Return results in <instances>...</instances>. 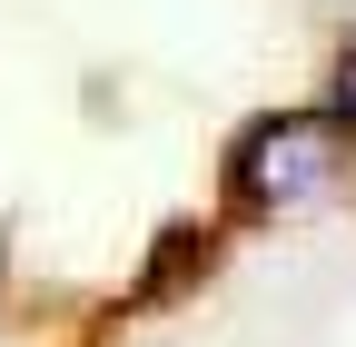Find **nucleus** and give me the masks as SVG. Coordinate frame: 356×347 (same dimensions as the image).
<instances>
[{"instance_id": "1", "label": "nucleus", "mask_w": 356, "mask_h": 347, "mask_svg": "<svg viewBox=\"0 0 356 347\" xmlns=\"http://www.w3.org/2000/svg\"><path fill=\"white\" fill-rule=\"evenodd\" d=\"M346 179V139L327 109H267L228 149V199L238 208H317Z\"/></svg>"}, {"instance_id": "2", "label": "nucleus", "mask_w": 356, "mask_h": 347, "mask_svg": "<svg viewBox=\"0 0 356 347\" xmlns=\"http://www.w3.org/2000/svg\"><path fill=\"white\" fill-rule=\"evenodd\" d=\"M327 119H337V139H356V50H337V79H327V100H317Z\"/></svg>"}]
</instances>
